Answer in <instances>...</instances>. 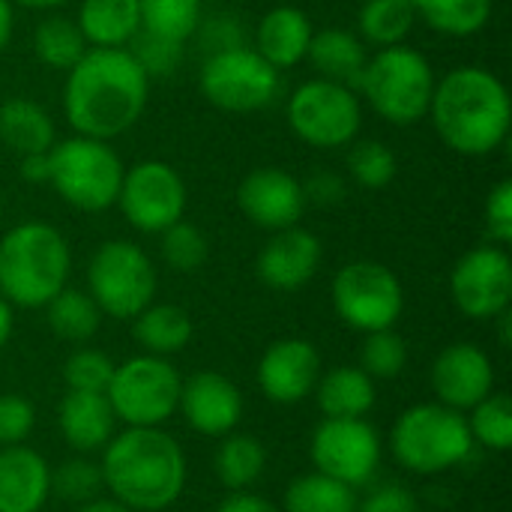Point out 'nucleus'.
Returning a JSON list of instances; mask_svg holds the SVG:
<instances>
[{
    "label": "nucleus",
    "mask_w": 512,
    "mask_h": 512,
    "mask_svg": "<svg viewBox=\"0 0 512 512\" xmlns=\"http://www.w3.org/2000/svg\"><path fill=\"white\" fill-rule=\"evenodd\" d=\"M150 75L126 48H87L69 69L63 111L69 126L96 141L132 129L147 108Z\"/></svg>",
    "instance_id": "nucleus-1"
},
{
    "label": "nucleus",
    "mask_w": 512,
    "mask_h": 512,
    "mask_svg": "<svg viewBox=\"0 0 512 512\" xmlns=\"http://www.w3.org/2000/svg\"><path fill=\"white\" fill-rule=\"evenodd\" d=\"M429 114L441 141L462 156H486L510 135V93L498 75L480 66L447 72L435 84Z\"/></svg>",
    "instance_id": "nucleus-2"
},
{
    "label": "nucleus",
    "mask_w": 512,
    "mask_h": 512,
    "mask_svg": "<svg viewBox=\"0 0 512 512\" xmlns=\"http://www.w3.org/2000/svg\"><path fill=\"white\" fill-rule=\"evenodd\" d=\"M99 468L102 486L132 512L165 510L186 486V456L159 426H129L108 441Z\"/></svg>",
    "instance_id": "nucleus-3"
},
{
    "label": "nucleus",
    "mask_w": 512,
    "mask_h": 512,
    "mask_svg": "<svg viewBox=\"0 0 512 512\" xmlns=\"http://www.w3.org/2000/svg\"><path fill=\"white\" fill-rule=\"evenodd\" d=\"M69 267V246L54 225L24 222L0 240V294L9 306H48L66 288Z\"/></svg>",
    "instance_id": "nucleus-4"
},
{
    "label": "nucleus",
    "mask_w": 512,
    "mask_h": 512,
    "mask_svg": "<svg viewBox=\"0 0 512 512\" xmlns=\"http://www.w3.org/2000/svg\"><path fill=\"white\" fill-rule=\"evenodd\" d=\"M435 84V72L420 51L408 45H390L366 60L357 87L378 117L390 120L393 126H411L429 114Z\"/></svg>",
    "instance_id": "nucleus-5"
},
{
    "label": "nucleus",
    "mask_w": 512,
    "mask_h": 512,
    "mask_svg": "<svg viewBox=\"0 0 512 512\" xmlns=\"http://www.w3.org/2000/svg\"><path fill=\"white\" fill-rule=\"evenodd\" d=\"M48 183L75 210L102 213L117 204L123 162L105 141L75 135L48 150Z\"/></svg>",
    "instance_id": "nucleus-6"
},
{
    "label": "nucleus",
    "mask_w": 512,
    "mask_h": 512,
    "mask_svg": "<svg viewBox=\"0 0 512 512\" xmlns=\"http://www.w3.org/2000/svg\"><path fill=\"white\" fill-rule=\"evenodd\" d=\"M468 420L447 405H414L393 426V453L414 474H441L468 459Z\"/></svg>",
    "instance_id": "nucleus-7"
},
{
    "label": "nucleus",
    "mask_w": 512,
    "mask_h": 512,
    "mask_svg": "<svg viewBox=\"0 0 512 512\" xmlns=\"http://www.w3.org/2000/svg\"><path fill=\"white\" fill-rule=\"evenodd\" d=\"M87 285L99 312L129 321L153 303L156 270L135 243L108 240L90 258Z\"/></svg>",
    "instance_id": "nucleus-8"
},
{
    "label": "nucleus",
    "mask_w": 512,
    "mask_h": 512,
    "mask_svg": "<svg viewBox=\"0 0 512 512\" xmlns=\"http://www.w3.org/2000/svg\"><path fill=\"white\" fill-rule=\"evenodd\" d=\"M180 375L177 369L153 354H141L114 366L105 390L117 420L129 426H162L180 408Z\"/></svg>",
    "instance_id": "nucleus-9"
},
{
    "label": "nucleus",
    "mask_w": 512,
    "mask_h": 512,
    "mask_svg": "<svg viewBox=\"0 0 512 512\" xmlns=\"http://www.w3.org/2000/svg\"><path fill=\"white\" fill-rule=\"evenodd\" d=\"M363 123L360 99L351 87L315 78L300 84L288 99L291 132L318 150H336L357 138Z\"/></svg>",
    "instance_id": "nucleus-10"
},
{
    "label": "nucleus",
    "mask_w": 512,
    "mask_h": 512,
    "mask_svg": "<svg viewBox=\"0 0 512 512\" xmlns=\"http://www.w3.org/2000/svg\"><path fill=\"white\" fill-rule=\"evenodd\" d=\"M201 93L222 111H258L279 93V69H273L258 51L240 45L219 48L201 69Z\"/></svg>",
    "instance_id": "nucleus-11"
},
{
    "label": "nucleus",
    "mask_w": 512,
    "mask_h": 512,
    "mask_svg": "<svg viewBox=\"0 0 512 512\" xmlns=\"http://www.w3.org/2000/svg\"><path fill=\"white\" fill-rule=\"evenodd\" d=\"M402 306L405 294L396 273L378 261L345 264L333 279V309L360 333L393 327L402 315Z\"/></svg>",
    "instance_id": "nucleus-12"
},
{
    "label": "nucleus",
    "mask_w": 512,
    "mask_h": 512,
    "mask_svg": "<svg viewBox=\"0 0 512 512\" xmlns=\"http://www.w3.org/2000/svg\"><path fill=\"white\" fill-rule=\"evenodd\" d=\"M117 204L132 228L144 234H162L183 219L186 183L168 162L147 159L123 171Z\"/></svg>",
    "instance_id": "nucleus-13"
},
{
    "label": "nucleus",
    "mask_w": 512,
    "mask_h": 512,
    "mask_svg": "<svg viewBox=\"0 0 512 512\" xmlns=\"http://www.w3.org/2000/svg\"><path fill=\"white\" fill-rule=\"evenodd\" d=\"M312 462L318 474H327L351 489L363 486L378 471L381 438L363 417L324 420L312 435Z\"/></svg>",
    "instance_id": "nucleus-14"
},
{
    "label": "nucleus",
    "mask_w": 512,
    "mask_h": 512,
    "mask_svg": "<svg viewBox=\"0 0 512 512\" xmlns=\"http://www.w3.org/2000/svg\"><path fill=\"white\" fill-rule=\"evenodd\" d=\"M450 291L468 318L489 321L510 309L512 300V261L498 246H477L462 255L450 276Z\"/></svg>",
    "instance_id": "nucleus-15"
},
{
    "label": "nucleus",
    "mask_w": 512,
    "mask_h": 512,
    "mask_svg": "<svg viewBox=\"0 0 512 512\" xmlns=\"http://www.w3.org/2000/svg\"><path fill=\"white\" fill-rule=\"evenodd\" d=\"M237 204L249 222L267 231H282L300 222L306 198L303 183L282 168H258L243 177Z\"/></svg>",
    "instance_id": "nucleus-16"
},
{
    "label": "nucleus",
    "mask_w": 512,
    "mask_h": 512,
    "mask_svg": "<svg viewBox=\"0 0 512 512\" xmlns=\"http://www.w3.org/2000/svg\"><path fill=\"white\" fill-rule=\"evenodd\" d=\"M321 381V357L306 339L273 342L258 363V384L270 402H303Z\"/></svg>",
    "instance_id": "nucleus-17"
},
{
    "label": "nucleus",
    "mask_w": 512,
    "mask_h": 512,
    "mask_svg": "<svg viewBox=\"0 0 512 512\" xmlns=\"http://www.w3.org/2000/svg\"><path fill=\"white\" fill-rule=\"evenodd\" d=\"M432 387L441 399V405L453 411H468L477 402H483L495 387L492 360L483 348L471 342H459L441 351V357L432 366Z\"/></svg>",
    "instance_id": "nucleus-18"
},
{
    "label": "nucleus",
    "mask_w": 512,
    "mask_h": 512,
    "mask_svg": "<svg viewBox=\"0 0 512 512\" xmlns=\"http://www.w3.org/2000/svg\"><path fill=\"white\" fill-rule=\"evenodd\" d=\"M180 411L186 423L210 438L228 435L243 417L240 390L219 372H195L180 387Z\"/></svg>",
    "instance_id": "nucleus-19"
},
{
    "label": "nucleus",
    "mask_w": 512,
    "mask_h": 512,
    "mask_svg": "<svg viewBox=\"0 0 512 512\" xmlns=\"http://www.w3.org/2000/svg\"><path fill=\"white\" fill-rule=\"evenodd\" d=\"M321 264V240L300 228H282L258 255V276L267 288L276 291H297L312 282Z\"/></svg>",
    "instance_id": "nucleus-20"
},
{
    "label": "nucleus",
    "mask_w": 512,
    "mask_h": 512,
    "mask_svg": "<svg viewBox=\"0 0 512 512\" xmlns=\"http://www.w3.org/2000/svg\"><path fill=\"white\" fill-rule=\"evenodd\" d=\"M51 495V468L30 447L0 450V512H39Z\"/></svg>",
    "instance_id": "nucleus-21"
},
{
    "label": "nucleus",
    "mask_w": 512,
    "mask_h": 512,
    "mask_svg": "<svg viewBox=\"0 0 512 512\" xmlns=\"http://www.w3.org/2000/svg\"><path fill=\"white\" fill-rule=\"evenodd\" d=\"M312 42V21L297 6H276L258 24V54L273 69L297 66Z\"/></svg>",
    "instance_id": "nucleus-22"
},
{
    "label": "nucleus",
    "mask_w": 512,
    "mask_h": 512,
    "mask_svg": "<svg viewBox=\"0 0 512 512\" xmlns=\"http://www.w3.org/2000/svg\"><path fill=\"white\" fill-rule=\"evenodd\" d=\"M114 411L105 393H78L69 390V396L60 405V432L69 441V447L90 453L111 441L114 435Z\"/></svg>",
    "instance_id": "nucleus-23"
},
{
    "label": "nucleus",
    "mask_w": 512,
    "mask_h": 512,
    "mask_svg": "<svg viewBox=\"0 0 512 512\" xmlns=\"http://www.w3.org/2000/svg\"><path fill=\"white\" fill-rule=\"evenodd\" d=\"M306 57L321 72V78L336 81V84H345L351 90L360 84L363 69H366V60H369L363 39L354 36L351 30H339V27L312 33V42H309Z\"/></svg>",
    "instance_id": "nucleus-24"
},
{
    "label": "nucleus",
    "mask_w": 512,
    "mask_h": 512,
    "mask_svg": "<svg viewBox=\"0 0 512 512\" xmlns=\"http://www.w3.org/2000/svg\"><path fill=\"white\" fill-rule=\"evenodd\" d=\"M78 30L93 48H123L141 30L138 0H81Z\"/></svg>",
    "instance_id": "nucleus-25"
},
{
    "label": "nucleus",
    "mask_w": 512,
    "mask_h": 512,
    "mask_svg": "<svg viewBox=\"0 0 512 512\" xmlns=\"http://www.w3.org/2000/svg\"><path fill=\"white\" fill-rule=\"evenodd\" d=\"M0 141L18 156L48 153L54 147V123L42 105L9 99L0 105Z\"/></svg>",
    "instance_id": "nucleus-26"
},
{
    "label": "nucleus",
    "mask_w": 512,
    "mask_h": 512,
    "mask_svg": "<svg viewBox=\"0 0 512 512\" xmlns=\"http://www.w3.org/2000/svg\"><path fill=\"white\" fill-rule=\"evenodd\" d=\"M375 405V384L357 366H342L318 384V408L327 420H360Z\"/></svg>",
    "instance_id": "nucleus-27"
},
{
    "label": "nucleus",
    "mask_w": 512,
    "mask_h": 512,
    "mask_svg": "<svg viewBox=\"0 0 512 512\" xmlns=\"http://www.w3.org/2000/svg\"><path fill=\"white\" fill-rule=\"evenodd\" d=\"M135 339L138 345L153 354V357H168L177 354L189 345L192 339V321L180 306H147L144 312L135 315Z\"/></svg>",
    "instance_id": "nucleus-28"
},
{
    "label": "nucleus",
    "mask_w": 512,
    "mask_h": 512,
    "mask_svg": "<svg viewBox=\"0 0 512 512\" xmlns=\"http://www.w3.org/2000/svg\"><path fill=\"white\" fill-rule=\"evenodd\" d=\"M414 12L444 36H474L492 18V0H411Z\"/></svg>",
    "instance_id": "nucleus-29"
},
{
    "label": "nucleus",
    "mask_w": 512,
    "mask_h": 512,
    "mask_svg": "<svg viewBox=\"0 0 512 512\" xmlns=\"http://www.w3.org/2000/svg\"><path fill=\"white\" fill-rule=\"evenodd\" d=\"M285 512H357V495L351 486L315 471L288 486Z\"/></svg>",
    "instance_id": "nucleus-30"
},
{
    "label": "nucleus",
    "mask_w": 512,
    "mask_h": 512,
    "mask_svg": "<svg viewBox=\"0 0 512 512\" xmlns=\"http://www.w3.org/2000/svg\"><path fill=\"white\" fill-rule=\"evenodd\" d=\"M264 465H267V453H264L261 441L252 435L225 438V444L216 450V462H213L219 483L234 492L258 483V477L264 474Z\"/></svg>",
    "instance_id": "nucleus-31"
},
{
    "label": "nucleus",
    "mask_w": 512,
    "mask_h": 512,
    "mask_svg": "<svg viewBox=\"0 0 512 512\" xmlns=\"http://www.w3.org/2000/svg\"><path fill=\"white\" fill-rule=\"evenodd\" d=\"M417 12L411 0H366L360 9V33L366 42L390 48V45H402V39L411 33Z\"/></svg>",
    "instance_id": "nucleus-32"
},
{
    "label": "nucleus",
    "mask_w": 512,
    "mask_h": 512,
    "mask_svg": "<svg viewBox=\"0 0 512 512\" xmlns=\"http://www.w3.org/2000/svg\"><path fill=\"white\" fill-rule=\"evenodd\" d=\"M33 51L36 57L51 66V69H60V72H69L87 51V42L78 30L75 21L63 18V15H54V18H45L36 33H33Z\"/></svg>",
    "instance_id": "nucleus-33"
},
{
    "label": "nucleus",
    "mask_w": 512,
    "mask_h": 512,
    "mask_svg": "<svg viewBox=\"0 0 512 512\" xmlns=\"http://www.w3.org/2000/svg\"><path fill=\"white\" fill-rule=\"evenodd\" d=\"M141 30L168 42H186L201 18V0H138Z\"/></svg>",
    "instance_id": "nucleus-34"
},
{
    "label": "nucleus",
    "mask_w": 512,
    "mask_h": 512,
    "mask_svg": "<svg viewBox=\"0 0 512 512\" xmlns=\"http://www.w3.org/2000/svg\"><path fill=\"white\" fill-rule=\"evenodd\" d=\"M45 309H48L51 330L66 342H87L102 321V312L93 303V297L72 288H63Z\"/></svg>",
    "instance_id": "nucleus-35"
},
{
    "label": "nucleus",
    "mask_w": 512,
    "mask_h": 512,
    "mask_svg": "<svg viewBox=\"0 0 512 512\" xmlns=\"http://www.w3.org/2000/svg\"><path fill=\"white\" fill-rule=\"evenodd\" d=\"M471 438H477L483 447L495 453H507L512 447V399L507 393H489L483 402L471 408Z\"/></svg>",
    "instance_id": "nucleus-36"
},
{
    "label": "nucleus",
    "mask_w": 512,
    "mask_h": 512,
    "mask_svg": "<svg viewBox=\"0 0 512 512\" xmlns=\"http://www.w3.org/2000/svg\"><path fill=\"white\" fill-rule=\"evenodd\" d=\"M408 363V345L405 339L387 327V330H375V333H366V342L360 348V369L375 381H390L396 375H402Z\"/></svg>",
    "instance_id": "nucleus-37"
},
{
    "label": "nucleus",
    "mask_w": 512,
    "mask_h": 512,
    "mask_svg": "<svg viewBox=\"0 0 512 512\" xmlns=\"http://www.w3.org/2000/svg\"><path fill=\"white\" fill-rule=\"evenodd\" d=\"M348 171L363 189H384L396 177V156L384 141H357L348 153Z\"/></svg>",
    "instance_id": "nucleus-38"
},
{
    "label": "nucleus",
    "mask_w": 512,
    "mask_h": 512,
    "mask_svg": "<svg viewBox=\"0 0 512 512\" xmlns=\"http://www.w3.org/2000/svg\"><path fill=\"white\" fill-rule=\"evenodd\" d=\"M162 258L171 270L192 273L207 261V237L195 225L180 219L162 231Z\"/></svg>",
    "instance_id": "nucleus-39"
},
{
    "label": "nucleus",
    "mask_w": 512,
    "mask_h": 512,
    "mask_svg": "<svg viewBox=\"0 0 512 512\" xmlns=\"http://www.w3.org/2000/svg\"><path fill=\"white\" fill-rule=\"evenodd\" d=\"M99 489H102V468L87 459H69L57 468V474H51V492H57V498L72 504L93 501Z\"/></svg>",
    "instance_id": "nucleus-40"
},
{
    "label": "nucleus",
    "mask_w": 512,
    "mask_h": 512,
    "mask_svg": "<svg viewBox=\"0 0 512 512\" xmlns=\"http://www.w3.org/2000/svg\"><path fill=\"white\" fill-rule=\"evenodd\" d=\"M111 375H114V363L105 354L90 351V348L75 351L63 366L66 387L78 393H105L111 384Z\"/></svg>",
    "instance_id": "nucleus-41"
},
{
    "label": "nucleus",
    "mask_w": 512,
    "mask_h": 512,
    "mask_svg": "<svg viewBox=\"0 0 512 512\" xmlns=\"http://www.w3.org/2000/svg\"><path fill=\"white\" fill-rule=\"evenodd\" d=\"M132 39H135L132 57L144 66L147 75H168L174 69V63L180 60V42H168V39L150 36L144 30H138Z\"/></svg>",
    "instance_id": "nucleus-42"
},
{
    "label": "nucleus",
    "mask_w": 512,
    "mask_h": 512,
    "mask_svg": "<svg viewBox=\"0 0 512 512\" xmlns=\"http://www.w3.org/2000/svg\"><path fill=\"white\" fill-rule=\"evenodd\" d=\"M33 405L24 396H0V447L21 444L33 429Z\"/></svg>",
    "instance_id": "nucleus-43"
},
{
    "label": "nucleus",
    "mask_w": 512,
    "mask_h": 512,
    "mask_svg": "<svg viewBox=\"0 0 512 512\" xmlns=\"http://www.w3.org/2000/svg\"><path fill=\"white\" fill-rule=\"evenodd\" d=\"M486 228L501 246L512 243V180H501L486 201Z\"/></svg>",
    "instance_id": "nucleus-44"
},
{
    "label": "nucleus",
    "mask_w": 512,
    "mask_h": 512,
    "mask_svg": "<svg viewBox=\"0 0 512 512\" xmlns=\"http://www.w3.org/2000/svg\"><path fill=\"white\" fill-rule=\"evenodd\" d=\"M357 512H420V507L405 486H381L357 504Z\"/></svg>",
    "instance_id": "nucleus-45"
},
{
    "label": "nucleus",
    "mask_w": 512,
    "mask_h": 512,
    "mask_svg": "<svg viewBox=\"0 0 512 512\" xmlns=\"http://www.w3.org/2000/svg\"><path fill=\"white\" fill-rule=\"evenodd\" d=\"M303 198L312 204H321V207H333V204L345 201V183H342V177H336L330 171L312 174L309 183L303 186Z\"/></svg>",
    "instance_id": "nucleus-46"
},
{
    "label": "nucleus",
    "mask_w": 512,
    "mask_h": 512,
    "mask_svg": "<svg viewBox=\"0 0 512 512\" xmlns=\"http://www.w3.org/2000/svg\"><path fill=\"white\" fill-rule=\"evenodd\" d=\"M219 512H279L270 501H264V498H258V495H243V492H237V495H231Z\"/></svg>",
    "instance_id": "nucleus-47"
},
{
    "label": "nucleus",
    "mask_w": 512,
    "mask_h": 512,
    "mask_svg": "<svg viewBox=\"0 0 512 512\" xmlns=\"http://www.w3.org/2000/svg\"><path fill=\"white\" fill-rule=\"evenodd\" d=\"M21 177L27 183H48V153L21 156Z\"/></svg>",
    "instance_id": "nucleus-48"
},
{
    "label": "nucleus",
    "mask_w": 512,
    "mask_h": 512,
    "mask_svg": "<svg viewBox=\"0 0 512 512\" xmlns=\"http://www.w3.org/2000/svg\"><path fill=\"white\" fill-rule=\"evenodd\" d=\"M78 512H132L129 507H123L120 501H114V498H93V501H87V504H81V510Z\"/></svg>",
    "instance_id": "nucleus-49"
},
{
    "label": "nucleus",
    "mask_w": 512,
    "mask_h": 512,
    "mask_svg": "<svg viewBox=\"0 0 512 512\" xmlns=\"http://www.w3.org/2000/svg\"><path fill=\"white\" fill-rule=\"evenodd\" d=\"M9 36H12V3L0 0V51L6 48Z\"/></svg>",
    "instance_id": "nucleus-50"
},
{
    "label": "nucleus",
    "mask_w": 512,
    "mask_h": 512,
    "mask_svg": "<svg viewBox=\"0 0 512 512\" xmlns=\"http://www.w3.org/2000/svg\"><path fill=\"white\" fill-rule=\"evenodd\" d=\"M9 333H12V306H9V303L3 300V294H0V348L6 345Z\"/></svg>",
    "instance_id": "nucleus-51"
},
{
    "label": "nucleus",
    "mask_w": 512,
    "mask_h": 512,
    "mask_svg": "<svg viewBox=\"0 0 512 512\" xmlns=\"http://www.w3.org/2000/svg\"><path fill=\"white\" fill-rule=\"evenodd\" d=\"M498 327H501V345L504 348H510L512 345V315H510V309H504L501 315H498Z\"/></svg>",
    "instance_id": "nucleus-52"
},
{
    "label": "nucleus",
    "mask_w": 512,
    "mask_h": 512,
    "mask_svg": "<svg viewBox=\"0 0 512 512\" xmlns=\"http://www.w3.org/2000/svg\"><path fill=\"white\" fill-rule=\"evenodd\" d=\"M9 3H21L27 9H57V6H63L69 0H9Z\"/></svg>",
    "instance_id": "nucleus-53"
}]
</instances>
